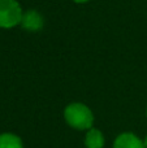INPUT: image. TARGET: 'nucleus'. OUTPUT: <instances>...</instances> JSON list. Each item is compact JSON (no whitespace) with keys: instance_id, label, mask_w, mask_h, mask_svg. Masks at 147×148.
Returning <instances> with one entry per match:
<instances>
[{"instance_id":"nucleus-1","label":"nucleus","mask_w":147,"mask_h":148,"mask_svg":"<svg viewBox=\"0 0 147 148\" xmlns=\"http://www.w3.org/2000/svg\"><path fill=\"white\" fill-rule=\"evenodd\" d=\"M64 118L70 127L76 130H89L94 127V114L87 105L70 103L64 109Z\"/></svg>"},{"instance_id":"nucleus-9","label":"nucleus","mask_w":147,"mask_h":148,"mask_svg":"<svg viewBox=\"0 0 147 148\" xmlns=\"http://www.w3.org/2000/svg\"><path fill=\"white\" fill-rule=\"evenodd\" d=\"M146 116H147V109H146Z\"/></svg>"},{"instance_id":"nucleus-4","label":"nucleus","mask_w":147,"mask_h":148,"mask_svg":"<svg viewBox=\"0 0 147 148\" xmlns=\"http://www.w3.org/2000/svg\"><path fill=\"white\" fill-rule=\"evenodd\" d=\"M113 148H146L142 139L133 133H122L115 139Z\"/></svg>"},{"instance_id":"nucleus-7","label":"nucleus","mask_w":147,"mask_h":148,"mask_svg":"<svg viewBox=\"0 0 147 148\" xmlns=\"http://www.w3.org/2000/svg\"><path fill=\"white\" fill-rule=\"evenodd\" d=\"M74 3H77V4H83V3H87L90 1V0H73Z\"/></svg>"},{"instance_id":"nucleus-6","label":"nucleus","mask_w":147,"mask_h":148,"mask_svg":"<svg viewBox=\"0 0 147 148\" xmlns=\"http://www.w3.org/2000/svg\"><path fill=\"white\" fill-rule=\"evenodd\" d=\"M0 148H23V144L18 135L12 133H3L0 134Z\"/></svg>"},{"instance_id":"nucleus-5","label":"nucleus","mask_w":147,"mask_h":148,"mask_svg":"<svg viewBox=\"0 0 147 148\" xmlns=\"http://www.w3.org/2000/svg\"><path fill=\"white\" fill-rule=\"evenodd\" d=\"M86 148H103L104 147V135L100 130L91 127L87 130L85 136Z\"/></svg>"},{"instance_id":"nucleus-8","label":"nucleus","mask_w":147,"mask_h":148,"mask_svg":"<svg viewBox=\"0 0 147 148\" xmlns=\"http://www.w3.org/2000/svg\"><path fill=\"white\" fill-rule=\"evenodd\" d=\"M143 143H145V147L147 148V135H146V138L143 139Z\"/></svg>"},{"instance_id":"nucleus-3","label":"nucleus","mask_w":147,"mask_h":148,"mask_svg":"<svg viewBox=\"0 0 147 148\" xmlns=\"http://www.w3.org/2000/svg\"><path fill=\"white\" fill-rule=\"evenodd\" d=\"M21 27L29 33H36L39 31L44 25V20L42 14L35 9H29L23 12L22 18H21Z\"/></svg>"},{"instance_id":"nucleus-2","label":"nucleus","mask_w":147,"mask_h":148,"mask_svg":"<svg viewBox=\"0 0 147 148\" xmlns=\"http://www.w3.org/2000/svg\"><path fill=\"white\" fill-rule=\"evenodd\" d=\"M23 10L17 0H0V27L12 29L20 25Z\"/></svg>"}]
</instances>
